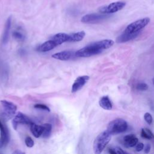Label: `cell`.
<instances>
[{"instance_id": "obj_15", "label": "cell", "mask_w": 154, "mask_h": 154, "mask_svg": "<svg viewBox=\"0 0 154 154\" xmlns=\"http://www.w3.org/2000/svg\"><path fill=\"white\" fill-rule=\"evenodd\" d=\"M57 45L55 43V42L51 39L43 43H42L38 48V50L40 52H48L52 49H53L55 47H56Z\"/></svg>"}, {"instance_id": "obj_19", "label": "cell", "mask_w": 154, "mask_h": 154, "mask_svg": "<svg viewBox=\"0 0 154 154\" xmlns=\"http://www.w3.org/2000/svg\"><path fill=\"white\" fill-rule=\"evenodd\" d=\"M85 35V32L84 31L71 33L69 34V42H77L81 41Z\"/></svg>"}, {"instance_id": "obj_22", "label": "cell", "mask_w": 154, "mask_h": 154, "mask_svg": "<svg viewBox=\"0 0 154 154\" xmlns=\"http://www.w3.org/2000/svg\"><path fill=\"white\" fill-rule=\"evenodd\" d=\"M108 152L111 154H116V153H125L126 152L124 151L119 147H116L108 149Z\"/></svg>"}, {"instance_id": "obj_29", "label": "cell", "mask_w": 154, "mask_h": 154, "mask_svg": "<svg viewBox=\"0 0 154 154\" xmlns=\"http://www.w3.org/2000/svg\"><path fill=\"white\" fill-rule=\"evenodd\" d=\"M150 149H151L150 145L149 144H146L144 146V153H149L150 150Z\"/></svg>"}, {"instance_id": "obj_30", "label": "cell", "mask_w": 154, "mask_h": 154, "mask_svg": "<svg viewBox=\"0 0 154 154\" xmlns=\"http://www.w3.org/2000/svg\"><path fill=\"white\" fill-rule=\"evenodd\" d=\"M13 153H14V154H16V153H17V154H22V153H24V152H22V151H20L19 150H17L13 152Z\"/></svg>"}, {"instance_id": "obj_17", "label": "cell", "mask_w": 154, "mask_h": 154, "mask_svg": "<svg viewBox=\"0 0 154 154\" xmlns=\"http://www.w3.org/2000/svg\"><path fill=\"white\" fill-rule=\"evenodd\" d=\"M30 130H31V132H32V135L35 137L38 138L42 135L43 130H44V128H43V125H36V124L32 123L30 125Z\"/></svg>"}, {"instance_id": "obj_23", "label": "cell", "mask_w": 154, "mask_h": 154, "mask_svg": "<svg viewBox=\"0 0 154 154\" xmlns=\"http://www.w3.org/2000/svg\"><path fill=\"white\" fill-rule=\"evenodd\" d=\"M136 88L140 91H146L148 89V85L144 82H140L137 85Z\"/></svg>"}, {"instance_id": "obj_18", "label": "cell", "mask_w": 154, "mask_h": 154, "mask_svg": "<svg viewBox=\"0 0 154 154\" xmlns=\"http://www.w3.org/2000/svg\"><path fill=\"white\" fill-rule=\"evenodd\" d=\"M99 105L101 108L106 110H111L112 109V103L111 102L108 96H102L99 101Z\"/></svg>"}, {"instance_id": "obj_8", "label": "cell", "mask_w": 154, "mask_h": 154, "mask_svg": "<svg viewBox=\"0 0 154 154\" xmlns=\"http://www.w3.org/2000/svg\"><path fill=\"white\" fill-rule=\"evenodd\" d=\"M10 140V133L5 124L0 119V149L4 147Z\"/></svg>"}, {"instance_id": "obj_25", "label": "cell", "mask_w": 154, "mask_h": 154, "mask_svg": "<svg viewBox=\"0 0 154 154\" xmlns=\"http://www.w3.org/2000/svg\"><path fill=\"white\" fill-rule=\"evenodd\" d=\"M25 144L28 147H32L34 144V142L33 140L30 137H27L25 140Z\"/></svg>"}, {"instance_id": "obj_10", "label": "cell", "mask_w": 154, "mask_h": 154, "mask_svg": "<svg viewBox=\"0 0 154 154\" xmlns=\"http://www.w3.org/2000/svg\"><path fill=\"white\" fill-rule=\"evenodd\" d=\"M90 77L87 75H82L78 76L74 81L72 87V92L75 93L80 90L83 86L89 80Z\"/></svg>"}, {"instance_id": "obj_5", "label": "cell", "mask_w": 154, "mask_h": 154, "mask_svg": "<svg viewBox=\"0 0 154 154\" xmlns=\"http://www.w3.org/2000/svg\"><path fill=\"white\" fill-rule=\"evenodd\" d=\"M150 22L149 17H144L137 20H135L131 23L129 24L126 28L125 32L128 33H134L140 32L141 29L144 28Z\"/></svg>"}, {"instance_id": "obj_26", "label": "cell", "mask_w": 154, "mask_h": 154, "mask_svg": "<svg viewBox=\"0 0 154 154\" xmlns=\"http://www.w3.org/2000/svg\"><path fill=\"white\" fill-rule=\"evenodd\" d=\"M34 108H38V109H43V110H45V111H47L48 112L50 111L49 108L46 105H45L44 104H40V103L36 104V105H34Z\"/></svg>"}, {"instance_id": "obj_28", "label": "cell", "mask_w": 154, "mask_h": 154, "mask_svg": "<svg viewBox=\"0 0 154 154\" xmlns=\"http://www.w3.org/2000/svg\"><path fill=\"white\" fill-rule=\"evenodd\" d=\"M144 145L143 143H138L136 144L135 150L137 152H140L144 149Z\"/></svg>"}, {"instance_id": "obj_16", "label": "cell", "mask_w": 154, "mask_h": 154, "mask_svg": "<svg viewBox=\"0 0 154 154\" xmlns=\"http://www.w3.org/2000/svg\"><path fill=\"white\" fill-rule=\"evenodd\" d=\"M69 34L64 32H60L54 35L52 37V39L55 42V43L58 46L64 42H69Z\"/></svg>"}, {"instance_id": "obj_12", "label": "cell", "mask_w": 154, "mask_h": 154, "mask_svg": "<svg viewBox=\"0 0 154 154\" xmlns=\"http://www.w3.org/2000/svg\"><path fill=\"white\" fill-rule=\"evenodd\" d=\"M140 32H134V33H128V32H123L122 34H120L116 39V42L117 43H125L126 42H128L129 40H133L134 38H136L138 34H139Z\"/></svg>"}, {"instance_id": "obj_4", "label": "cell", "mask_w": 154, "mask_h": 154, "mask_svg": "<svg viewBox=\"0 0 154 154\" xmlns=\"http://www.w3.org/2000/svg\"><path fill=\"white\" fill-rule=\"evenodd\" d=\"M1 104L2 107L1 116L5 121L11 119L16 113L17 106L13 102L6 100H1Z\"/></svg>"}, {"instance_id": "obj_1", "label": "cell", "mask_w": 154, "mask_h": 154, "mask_svg": "<svg viewBox=\"0 0 154 154\" xmlns=\"http://www.w3.org/2000/svg\"><path fill=\"white\" fill-rule=\"evenodd\" d=\"M114 44V42L111 39H105L90 43L86 46L75 52V57L85 58L99 54L103 51L107 49Z\"/></svg>"}, {"instance_id": "obj_20", "label": "cell", "mask_w": 154, "mask_h": 154, "mask_svg": "<svg viewBox=\"0 0 154 154\" xmlns=\"http://www.w3.org/2000/svg\"><path fill=\"white\" fill-rule=\"evenodd\" d=\"M43 126L44 128V130L42 136L43 138H48L51 134L52 125L49 123H45V124H43Z\"/></svg>"}, {"instance_id": "obj_3", "label": "cell", "mask_w": 154, "mask_h": 154, "mask_svg": "<svg viewBox=\"0 0 154 154\" xmlns=\"http://www.w3.org/2000/svg\"><path fill=\"white\" fill-rule=\"evenodd\" d=\"M127 122L122 119H116L111 121L107 126L106 131L111 135L124 132L128 129Z\"/></svg>"}, {"instance_id": "obj_14", "label": "cell", "mask_w": 154, "mask_h": 154, "mask_svg": "<svg viewBox=\"0 0 154 154\" xmlns=\"http://www.w3.org/2000/svg\"><path fill=\"white\" fill-rule=\"evenodd\" d=\"M11 17L10 16L7 19L6 22L5 23V26H4V32L2 36V43L3 44H5L8 42V37H9V33H10V28H11Z\"/></svg>"}, {"instance_id": "obj_21", "label": "cell", "mask_w": 154, "mask_h": 154, "mask_svg": "<svg viewBox=\"0 0 154 154\" xmlns=\"http://www.w3.org/2000/svg\"><path fill=\"white\" fill-rule=\"evenodd\" d=\"M13 36L16 40L19 41H23L25 38V34L20 29H17L13 31Z\"/></svg>"}, {"instance_id": "obj_11", "label": "cell", "mask_w": 154, "mask_h": 154, "mask_svg": "<svg viewBox=\"0 0 154 154\" xmlns=\"http://www.w3.org/2000/svg\"><path fill=\"white\" fill-rule=\"evenodd\" d=\"M75 52H73L72 51H64L54 54L53 55H52V57L54 59L58 60L67 61L75 57Z\"/></svg>"}, {"instance_id": "obj_31", "label": "cell", "mask_w": 154, "mask_h": 154, "mask_svg": "<svg viewBox=\"0 0 154 154\" xmlns=\"http://www.w3.org/2000/svg\"><path fill=\"white\" fill-rule=\"evenodd\" d=\"M152 82H153V84H154V78L152 79Z\"/></svg>"}, {"instance_id": "obj_9", "label": "cell", "mask_w": 154, "mask_h": 154, "mask_svg": "<svg viewBox=\"0 0 154 154\" xmlns=\"http://www.w3.org/2000/svg\"><path fill=\"white\" fill-rule=\"evenodd\" d=\"M33 122L31 120L24 114L19 112L14 117L13 120H12V125L13 128L16 130L17 128V126L19 124H25L28 125H31Z\"/></svg>"}, {"instance_id": "obj_13", "label": "cell", "mask_w": 154, "mask_h": 154, "mask_svg": "<svg viewBox=\"0 0 154 154\" xmlns=\"http://www.w3.org/2000/svg\"><path fill=\"white\" fill-rule=\"evenodd\" d=\"M138 142V138L134 134H128L123 137V143L125 146L132 147L136 146Z\"/></svg>"}, {"instance_id": "obj_24", "label": "cell", "mask_w": 154, "mask_h": 154, "mask_svg": "<svg viewBox=\"0 0 154 154\" xmlns=\"http://www.w3.org/2000/svg\"><path fill=\"white\" fill-rule=\"evenodd\" d=\"M144 120L146 121V122L149 124V125H151L152 122H153V118L152 115L149 113V112H146L144 115Z\"/></svg>"}, {"instance_id": "obj_27", "label": "cell", "mask_w": 154, "mask_h": 154, "mask_svg": "<svg viewBox=\"0 0 154 154\" xmlns=\"http://www.w3.org/2000/svg\"><path fill=\"white\" fill-rule=\"evenodd\" d=\"M141 137H143V138L145 139H147V140H151L152 139V137L148 134V133L146 131V130L144 129V128L141 129Z\"/></svg>"}, {"instance_id": "obj_7", "label": "cell", "mask_w": 154, "mask_h": 154, "mask_svg": "<svg viewBox=\"0 0 154 154\" xmlns=\"http://www.w3.org/2000/svg\"><path fill=\"white\" fill-rule=\"evenodd\" d=\"M109 16L105 14L91 13L83 16L81 19V21L85 23H94L106 19Z\"/></svg>"}, {"instance_id": "obj_6", "label": "cell", "mask_w": 154, "mask_h": 154, "mask_svg": "<svg viewBox=\"0 0 154 154\" xmlns=\"http://www.w3.org/2000/svg\"><path fill=\"white\" fill-rule=\"evenodd\" d=\"M126 5V3L122 1H116L105 6H102L99 8V11L100 13L109 14L117 12L124 8Z\"/></svg>"}, {"instance_id": "obj_2", "label": "cell", "mask_w": 154, "mask_h": 154, "mask_svg": "<svg viewBox=\"0 0 154 154\" xmlns=\"http://www.w3.org/2000/svg\"><path fill=\"white\" fill-rule=\"evenodd\" d=\"M111 138L110 134L106 130L100 133L95 138L93 143V151L96 154L100 153L109 143Z\"/></svg>"}]
</instances>
